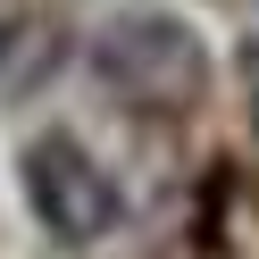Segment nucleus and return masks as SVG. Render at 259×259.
<instances>
[{"instance_id": "f257e3e1", "label": "nucleus", "mask_w": 259, "mask_h": 259, "mask_svg": "<svg viewBox=\"0 0 259 259\" xmlns=\"http://www.w3.org/2000/svg\"><path fill=\"white\" fill-rule=\"evenodd\" d=\"M84 59H92V84H101L109 101L159 109V117L192 109V101H201V84H209L201 34H192L184 17H167V9H125V17H109L101 34H92Z\"/></svg>"}, {"instance_id": "f03ea898", "label": "nucleus", "mask_w": 259, "mask_h": 259, "mask_svg": "<svg viewBox=\"0 0 259 259\" xmlns=\"http://www.w3.org/2000/svg\"><path fill=\"white\" fill-rule=\"evenodd\" d=\"M17 184H25V209H34V226L51 242H109L125 226L117 176H109L67 125H51V134H34L17 151Z\"/></svg>"}, {"instance_id": "7ed1b4c3", "label": "nucleus", "mask_w": 259, "mask_h": 259, "mask_svg": "<svg viewBox=\"0 0 259 259\" xmlns=\"http://www.w3.org/2000/svg\"><path fill=\"white\" fill-rule=\"evenodd\" d=\"M59 59H67V25L51 9H17L0 25V92H34Z\"/></svg>"}]
</instances>
